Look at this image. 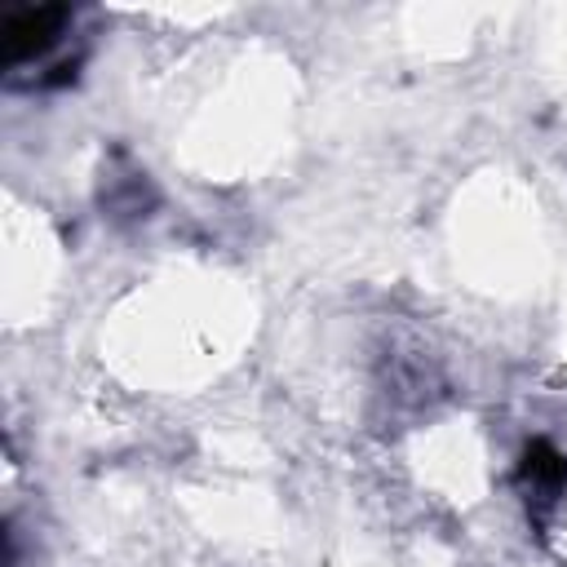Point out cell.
Returning a JSON list of instances; mask_svg holds the SVG:
<instances>
[{
    "mask_svg": "<svg viewBox=\"0 0 567 567\" xmlns=\"http://www.w3.org/2000/svg\"><path fill=\"white\" fill-rule=\"evenodd\" d=\"M71 22V9L66 4H27L18 13L4 18L0 27V40H4V58L9 62H31L40 53H49L62 35V27Z\"/></svg>",
    "mask_w": 567,
    "mask_h": 567,
    "instance_id": "cell-1",
    "label": "cell"
},
{
    "mask_svg": "<svg viewBox=\"0 0 567 567\" xmlns=\"http://www.w3.org/2000/svg\"><path fill=\"white\" fill-rule=\"evenodd\" d=\"M518 478H523V487L532 492L527 505H554V501L563 496V487H567V456H563L554 443L536 439V443L523 447Z\"/></svg>",
    "mask_w": 567,
    "mask_h": 567,
    "instance_id": "cell-2",
    "label": "cell"
}]
</instances>
